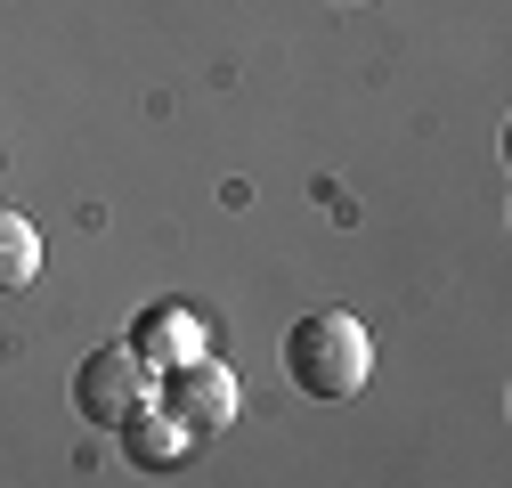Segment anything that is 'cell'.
Returning <instances> with one entry per match:
<instances>
[{
	"mask_svg": "<svg viewBox=\"0 0 512 488\" xmlns=\"http://www.w3.org/2000/svg\"><path fill=\"white\" fill-rule=\"evenodd\" d=\"M285 375L309 399H358V383L374 375V334L350 310H309L285 334Z\"/></svg>",
	"mask_w": 512,
	"mask_h": 488,
	"instance_id": "cell-1",
	"label": "cell"
},
{
	"mask_svg": "<svg viewBox=\"0 0 512 488\" xmlns=\"http://www.w3.org/2000/svg\"><path fill=\"white\" fill-rule=\"evenodd\" d=\"M155 407L179 423L187 440H220L228 423L244 415V391H236V375L204 350V358H187V366H171V375H155Z\"/></svg>",
	"mask_w": 512,
	"mask_h": 488,
	"instance_id": "cell-2",
	"label": "cell"
},
{
	"mask_svg": "<svg viewBox=\"0 0 512 488\" xmlns=\"http://www.w3.org/2000/svg\"><path fill=\"white\" fill-rule=\"evenodd\" d=\"M147 399H155V366H147L131 342H106V350H90V358L74 366V415L98 423V432H114V423L139 415Z\"/></svg>",
	"mask_w": 512,
	"mask_h": 488,
	"instance_id": "cell-3",
	"label": "cell"
},
{
	"mask_svg": "<svg viewBox=\"0 0 512 488\" xmlns=\"http://www.w3.org/2000/svg\"><path fill=\"white\" fill-rule=\"evenodd\" d=\"M114 432H122V448H131V464H147V472H171V464H187V448H196V440H187L155 399H147L139 415H122Z\"/></svg>",
	"mask_w": 512,
	"mask_h": 488,
	"instance_id": "cell-4",
	"label": "cell"
},
{
	"mask_svg": "<svg viewBox=\"0 0 512 488\" xmlns=\"http://www.w3.org/2000/svg\"><path fill=\"white\" fill-rule=\"evenodd\" d=\"M131 350L155 366V375H171V366H187V358H204V342H196V318H187V310H155V318L131 334Z\"/></svg>",
	"mask_w": 512,
	"mask_h": 488,
	"instance_id": "cell-5",
	"label": "cell"
},
{
	"mask_svg": "<svg viewBox=\"0 0 512 488\" xmlns=\"http://www.w3.org/2000/svg\"><path fill=\"white\" fill-rule=\"evenodd\" d=\"M41 277V228L0 204V293H25Z\"/></svg>",
	"mask_w": 512,
	"mask_h": 488,
	"instance_id": "cell-6",
	"label": "cell"
}]
</instances>
